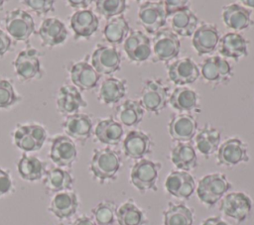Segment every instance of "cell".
I'll list each match as a JSON object with an SVG mask.
<instances>
[{
    "mask_svg": "<svg viewBox=\"0 0 254 225\" xmlns=\"http://www.w3.org/2000/svg\"><path fill=\"white\" fill-rule=\"evenodd\" d=\"M200 225H229L228 222H226L223 218L218 216H211L205 218Z\"/></svg>",
    "mask_w": 254,
    "mask_h": 225,
    "instance_id": "obj_49",
    "label": "cell"
},
{
    "mask_svg": "<svg viewBox=\"0 0 254 225\" xmlns=\"http://www.w3.org/2000/svg\"><path fill=\"white\" fill-rule=\"evenodd\" d=\"M93 122L89 115L76 113L66 116L62 123V129L67 137L80 144H84L92 134Z\"/></svg>",
    "mask_w": 254,
    "mask_h": 225,
    "instance_id": "obj_15",
    "label": "cell"
},
{
    "mask_svg": "<svg viewBox=\"0 0 254 225\" xmlns=\"http://www.w3.org/2000/svg\"><path fill=\"white\" fill-rule=\"evenodd\" d=\"M127 93V82L116 77L105 78L99 87L97 98L106 105H113L122 100Z\"/></svg>",
    "mask_w": 254,
    "mask_h": 225,
    "instance_id": "obj_30",
    "label": "cell"
},
{
    "mask_svg": "<svg viewBox=\"0 0 254 225\" xmlns=\"http://www.w3.org/2000/svg\"><path fill=\"white\" fill-rule=\"evenodd\" d=\"M69 27L74 40L89 39L99 27L98 17L91 10L75 11L69 19Z\"/></svg>",
    "mask_w": 254,
    "mask_h": 225,
    "instance_id": "obj_25",
    "label": "cell"
},
{
    "mask_svg": "<svg viewBox=\"0 0 254 225\" xmlns=\"http://www.w3.org/2000/svg\"><path fill=\"white\" fill-rule=\"evenodd\" d=\"M251 10L237 4H229L222 8V20L226 27L235 31H242L254 24Z\"/></svg>",
    "mask_w": 254,
    "mask_h": 225,
    "instance_id": "obj_27",
    "label": "cell"
},
{
    "mask_svg": "<svg viewBox=\"0 0 254 225\" xmlns=\"http://www.w3.org/2000/svg\"><path fill=\"white\" fill-rule=\"evenodd\" d=\"M169 103L179 112H190L198 108V95L191 88L179 86L169 96Z\"/></svg>",
    "mask_w": 254,
    "mask_h": 225,
    "instance_id": "obj_36",
    "label": "cell"
},
{
    "mask_svg": "<svg viewBox=\"0 0 254 225\" xmlns=\"http://www.w3.org/2000/svg\"><path fill=\"white\" fill-rule=\"evenodd\" d=\"M153 141L149 134L140 131H130L123 140V152L126 158L132 160H142L152 153Z\"/></svg>",
    "mask_w": 254,
    "mask_h": 225,
    "instance_id": "obj_17",
    "label": "cell"
},
{
    "mask_svg": "<svg viewBox=\"0 0 254 225\" xmlns=\"http://www.w3.org/2000/svg\"><path fill=\"white\" fill-rule=\"evenodd\" d=\"M220 40L218 29L210 23L201 24L194 31L191 39L193 49L198 56L208 55L215 51Z\"/></svg>",
    "mask_w": 254,
    "mask_h": 225,
    "instance_id": "obj_22",
    "label": "cell"
},
{
    "mask_svg": "<svg viewBox=\"0 0 254 225\" xmlns=\"http://www.w3.org/2000/svg\"><path fill=\"white\" fill-rule=\"evenodd\" d=\"M144 117V108L140 101L134 99H127L116 108L115 118L121 125L127 127L137 126Z\"/></svg>",
    "mask_w": 254,
    "mask_h": 225,
    "instance_id": "obj_38",
    "label": "cell"
},
{
    "mask_svg": "<svg viewBox=\"0 0 254 225\" xmlns=\"http://www.w3.org/2000/svg\"><path fill=\"white\" fill-rule=\"evenodd\" d=\"M12 46V41L6 31H4L0 27V57L5 56L10 50Z\"/></svg>",
    "mask_w": 254,
    "mask_h": 225,
    "instance_id": "obj_47",
    "label": "cell"
},
{
    "mask_svg": "<svg viewBox=\"0 0 254 225\" xmlns=\"http://www.w3.org/2000/svg\"><path fill=\"white\" fill-rule=\"evenodd\" d=\"M69 78L73 86L80 91H85L96 87L100 79V74L96 72L91 63L86 60H80L71 64Z\"/></svg>",
    "mask_w": 254,
    "mask_h": 225,
    "instance_id": "obj_24",
    "label": "cell"
},
{
    "mask_svg": "<svg viewBox=\"0 0 254 225\" xmlns=\"http://www.w3.org/2000/svg\"><path fill=\"white\" fill-rule=\"evenodd\" d=\"M17 170L22 179L37 181L44 177L47 171V163L36 156L24 154L17 163Z\"/></svg>",
    "mask_w": 254,
    "mask_h": 225,
    "instance_id": "obj_33",
    "label": "cell"
},
{
    "mask_svg": "<svg viewBox=\"0 0 254 225\" xmlns=\"http://www.w3.org/2000/svg\"><path fill=\"white\" fill-rule=\"evenodd\" d=\"M123 134L124 130L122 125L112 116L100 120L94 129V136L96 140L108 146L118 145L122 141Z\"/></svg>",
    "mask_w": 254,
    "mask_h": 225,
    "instance_id": "obj_31",
    "label": "cell"
},
{
    "mask_svg": "<svg viewBox=\"0 0 254 225\" xmlns=\"http://www.w3.org/2000/svg\"><path fill=\"white\" fill-rule=\"evenodd\" d=\"M38 35L43 47L53 48L65 42L67 38V29L62 20L50 17L42 22L38 30Z\"/></svg>",
    "mask_w": 254,
    "mask_h": 225,
    "instance_id": "obj_23",
    "label": "cell"
},
{
    "mask_svg": "<svg viewBox=\"0 0 254 225\" xmlns=\"http://www.w3.org/2000/svg\"><path fill=\"white\" fill-rule=\"evenodd\" d=\"M193 211L184 203L169 202L163 212V225H192Z\"/></svg>",
    "mask_w": 254,
    "mask_h": 225,
    "instance_id": "obj_39",
    "label": "cell"
},
{
    "mask_svg": "<svg viewBox=\"0 0 254 225\" xmlns=\"http://www.w3.org/2000/svg\"><path fill=\"white\" fill-rule=\"evenodd\" d=\"M4 3H5L4 0H0V10H3V8H4Z\"/></svg>",
    "mask_w": 254,
    "mask_h": 225,
    "instance_id": "obj_52",
    "label": "cell"
},
{
    "mask_svg": "<svg viewBox=\"0 0 254 225\" xmlns=\"http://www.w3.org/2000/svg\"><path fill=\"white\" fill-rule=\"evenodd\" d=\"M231 182L225 174L213 172L202 176L195 188L197 198L207 207L214 206L231 188Z\"/></svg>",
    "mask_w": 254,
    "mask_h": 225,
    "instance_id": "obj_2",
    "label": "cell"
},
{
    "mask_svg": "<svg viewBox=\"0 0 254 225\" xmlns=\"http://www.w3.org/2000/svg\"><path fill=\"white\" fill-rule=\"evenodd\" d=\"M74 183L72 174L62 168L55 167L47 169L43 177V185L48 192L58 193L71 190Z\"/></svg>",
    "mask_w": 254,
    "mask_h": 225,
    "instance_id": "obj_29",
    "label": "cell"
},
{
    "mask_svg": "<svg viewBox=\"0 0 254 225\" xmlns=\"http://www.w3.org/2000/svg\"><path fill=\"white\" fill-rule=\"evenodd\" d=\"M13 67L17 77L23 82L41 78L43 70L40 52L28 46L26 49L19 52L13 61Z\"/></svg>",
    "mask_w": 254,
    "mask_h": 225,
    "instance_id": "obj_6",
    "label": "cell"
},
{
    "mask_svg": "<svg viewBox=\"0 0 254 225\" xmlns=\"http://www.w3.org/2000/svg\"><path fill=\"white\" fill-rule=\"evenodd\" d=\"M163 3H164V8H165L167 18L172 16L176 12L189 8V1H186V0H166V1H163Z\"/></svg>",
    "mask_w": 254,
    "mask_h": 225,
    "instance_id": "obj_46",
    "label": "cell"
},
{
    "mask_svg": "<svg viewBox=\"0 0 254 225\" xmlns=\"http://www.w3.org/2000/svg\"><path fill=\"white\" fill-rule=\"evenodd\" d=\"M14 190V183L9 170L0 167V197L5 196Z\"/></svg>",
    "mask_w": 254,
    "mask_h": 225,
    "instance_id": "obj_45",
    "label": "cell"
},
{
    "mask_svg": "<svg viewBox=\"0 0 254 225\" xmlns=\"http://www.w3.org/2000/svg\"><path fill=\"white\" fill-rule=\"evenodd\" d=\"M252 206V199L246 193L235 191L226 193L221 198L219 210L224 216L242 223L250 216Z\"/></svg>",
    "mask_w": 254,
    "mask_h": 225,
    "instance_id": "obj_9",
    "label": "cell"
},
{
    "mask_svg": "<svg viewBox=\"0 0 254 225\" xmlns=\"http://www.w3.org/2000/svg\"><path fill=\"white\" fill-rule=\"evenodd\" d=\"M220 139V131L206 123L195 136V148L202 156L208 158L217 152Z\"/></svg>",
    "mask_w": 254,
    "mask_h": 225,
    "instance_id": "obj_34",
    "label": "cell"
},
{
    "mask_svg": "<svg viewBox=\"0 0 254 225\" xmlns=\"http://www.w3.org/2000/svg\"><path fill=\"white\" fill-rule=\"evenodd\" d=\"M70 225H96L94 220L86 215H81L73 220Z\"/></svg>",
    "mask_w": 254,
    "mask_h": 225,
    "instance_id": "obj_50",
    "label": "cell"
},
{
    "mask_svg": "<svg viewBox=\"0 0 254 225\" xmlns=\"http://www.w3.org/2000/svg\"><path fill=\"white\" fill-rule=\"evenodd\" d=\"M165 188L169 194L180 199H190L196 186L193 176L183 170H172L166 177Z\"/></svg>",
    "mask_w": 254,
    "mask_h": 225,
    "instance_id": "obj_18",
    "label": "cell"
},
{
    "mask_svg": "<svg viewBox=\"0 0 254 225\" xmlns=\"http://www.w3.org/2000/svg\"><path fill=\"white\" fill-rule=\"evenodd\" d=\"M249 42L238 33H227L219 40L218 51L222 56L238 60L248 55Z\"/></svg>",
    "mask_w": 254,
    "mask_h": 225,
    "instance_id": "obj_28",
    "label": "cell"
},
{
    "mask_svg": "<svg viewBox=\"0 0 254 225\" xmlns=\"http://www.w3.org/2000/svg\"><path fill=\"white\" fill-rule=\"evenodd\" d=\"M66 3L69 7L76 9V11L79 10H86L87 7L91 4V1L89 0H67Z\"/></svg>",
    "mask_w": 254,
    "mask_h": 225,
    "instance_id": "obj_48",
    "label": "cell"
},
{
    "mask_svg": "<svg viewBox=\"0 0 254 225\" xmlns=\"http://www.w3.org/2000/svg\"><path fill=\"white\" fill-rule=\"evenodd\" d=\"M116 211L117 205L113 200H101L91 209L92 219L96 225H113L116 221Z\"/></svg>",
    "mask_w": 254,
    "mask_h": 225,
    "instance_id": "obj_41",
    "label": "cell"
},
{
    "mask_svg": "<svg viewBox=\"0 0 254 225\" xmlns=\"http://www.w3.org/2000/svg\"><path fill=\"white\" fill-rule=\"evenodd\" d=\"M78 205L77 194L73 190H65L55 193L48 210L58 219L66 220L76 213Z\"/></svg>",
    "mask_w": 254,
    "mask_h": 225,
    "instance_id": "obj_26",
    "label": "cell"
},
{
    "mask_svg": "<svg viewBox=\"0 0 254 225\" xmlns=\"http://www.w3.org/2000/svg\"><path fill=\"white\" fill-rule=\"evenodd\" d=\"M56 105L59 113L66 117L79 113L87 106V103L78 88L73 85H63L58 91Z\"/></svg>",
    "mask_w": 254,
    "mask_h": 225,
    "instance_id": "obj_16",
    "label": "cell"
},
{
    "mask_svg": "<svg viewBox=\"0 0 254 225\" xmlns=\"http://www.w3.org/2000/svg\"><path fill=\"white\" fill-rule=\"evenodd\" d=\"M161 169L162 164L160 162L148 159L139 160L130 170V182L142 193L150 190L157 191V182Z\"/></svg>",
    "mask_w": 254,
    "mask_h": 225,
    "instance_id": "obj_4",
    "label": "cell"
},
{
    "mask_svg": "<svg viewBox=\"0 0 254 225\" xmlns=\"http://www.w3.org/2000/svg\"><path fill=\"white\" fill-rule=\"evenodd\" d=\"M22 100L15 90L12 82L8 79H0V109L10 108Z\"/></svg>",
    "mask_w": 254,
    "mask_h": 225,
    "instance_id": "obj_43",
    "label": "cell"
},
{
    "mask_svg": "<svg viewBox=\"0 0 254 225\" xmlns=\"http://www.w3.org/2000/svg\"><path fill=\"white\" fill-rule=\"evenodd\" d=\"M197 122L189 113L174 114L169 122L168 130L171 138L178 143H189L196 133Z\"/></svg>",
    "mask_w": 254,
    "mask_h": 225,
    "instance_id": "obj_20",
    "label": "cell"
},
{
    "mask_svg": "<svg viewBox=\"0 0 254 225\" xmlns=\"http://www.w3.org/2000/svg\"><path fill=\"white\" fill-rule=\"evenodd\" d=\"M51 161L59 168H70L77 159V149L73 140L59 135L52 139L49 153Z\"/></svg>",
    "mask_w": 254,
    "mask_h": 225,
    "instance_id": "obj_12",
    "label": "cell"
},
{
    "mask_svg": "<svg viewBox=\"0 0 254 225\" xmlns=\"http://www.w3.org/2000/svg\"><path fill=\"white\" fill-rule=\"evenodd\" d=\"M199 75V68L190 57L177 59L168 66L169 79L179 86L193 83L198 79Z\"/></svg>",
    "mask_w": 254,
    "mask_h": 225,
    "instance_id": "obj_21",
    "label": "cell"
},
{
    "mask_svg": "<svg viewBox=\"0 0 254 225\" xmlns=\"http://www.w3.org/2000/svg\"><path fill=\"white\" fill-rule=\"evenodd\" d=\"M122 166L120 154L110 148L94 149L89 163V171L96 181L103 184L117 178Z\"/></svg>",
    "mask_w": 254,
    "mask_h": 225,
    "instance_id": "obj_1",
    "label": "cell"
},
{
    "mask_svg": "<svg viewBox=\"0 0 254 225\" xmlns=\"http://www.w3.org/2000/svg\"><path fill=\"white\" fill-rule=\"evenodd\" d=\"M116 221L118 225H146L148 218L133 198L127 199L116 211Z\"/></svg>",
    "mask_w": 254,
    "mask_h": 225,
    "instance_id": "obj_37",
    "label": "cell"
},
{
    "mask_svg": "<svg viewBox=\"0 0 254 225\" xmlns=\"http://www.w3.org/2000/svg\"><path fill=\"white\" fill-rule=\"evenodd\" d=\"M4 26L10 38L17 42L28 43L35 33V22L30 13L17 8L9 11L4 19Z\"/></svg>",
    "mask_w": 254,
    "mask_h": 225,
    "instance_id": "obj_5",
    "label": "cell"
},
{
    "mask_svg": "<svg viewBox=\"0 0 254 225\" xmlns=\"http://www.w3.org/2000/svg\"><path fill=\"white\" fill-rule=\"evenodd\" d=\"M130 32V27L123 15L116 16L107 21L103 29L104 39L111 45H119L126 38Z\"/></svg>",
    "mask_w": 254,
    "mask_h": 225,
    "instance_id": "obj_40",
    "label": "cell"
},
{
    "mask_svg": "<svg viewBox=\"0 0 254 225\" xmlns=\"http://www.w3.org/2000/svg\"><path fill=\"white\" fill-rule=\"evenodd\" d=\"M249 160L247 145L239 138L227 139L219 146L216 154L217 165L227 168L247 163Z\"/></svg>",
    "mask_w": 254,
    "mask_h": 225,
    "instance_id": "obj_11",
    "label": "cell"
},
{
    "mask_svg": "<svg viewBox=\"0 0 254 225\" xmlns=\"http://www.w3.org/2000/svg\"><path fill=\"white\" fill-rule=\"evenodd\" d=\"M138 20L150 34L161 30L167 20L163 1H145L138 9Z\"/></svg>",
    "mask_w": 254,
    "mask_h": 225,
    "instance_id": "obj_13",
    "label": "cell"
},
{
    "mask_svg": "<svg viewBox=\"0 0 254 225\" xmlns=\"http://www.w3.org/2000/svg\"><path fill=\"white\" fill-rule=\"evenodd\" d=\"M140 103L150 113L159 114L169 102V89L160 79H148L140 93Z\"/></svg>",
    "mask_w": 254,
    "mask_h": 225,
    "instance_id": "obj_8",
    "label": "cell"
},
{
    "mask_svg": "<svg viewBox=\"0 0 254 225\" xmlns=\"http://www.w3.org/2000/svg\"><path fill=\"white\" fill-rule=\"evenodd\" d=\"M128 58L136 63L146 61L152 55L151 40L142 31H131L123 43Z\"/></svg>",
    "mask_w": 254,
    "mask_h": 225,
    "instance_id": "obj_19",
    "label": "cell"
},
{
    "mask_svg": "<svg viewBox=\"0 0 254 225\" xmlns=\"http://www.w3.org/2000/svg\"><path fill=\"white\" fill-rule=\"evenodd\" d=\"M202 78L211 84H226L232 76V67L223 57L214 56L205 58L200 63Z\"/></svg>",
    "mask_w": 254,
    "mask_h": 225,
    "instance_id": "obj_14",
    "label": "cell"
},
{
    "mask_svg": "<svg viewBox=\"0 0 254 225\" xmlns=\"http://www.w3.org/2000/svg\"><path fill=\"white\" fill-rule=\"evenodd\" d=\"M242 3L248 7L254 8V0H244V1H242Z\"/></svg>",
    "mask_w": 254,
    "mask_h": 225,
    "instance_id": "obj_51",
    "label": "cell"
},
{
    "mask_svg": "<svg viewBox=\"0 0 254 225\" xmlns=\"http://www.w3.org/2000/svg\"><path fill=\"white\" fill-rule=\"evenodd\" d=\"M21 3L30 8L38 16H46L56 12L55 1L53 0H23Z\"/></svg>",
    "mask_w": 254,
    "mask_h": 225,
    "instance_id": "obj_44",
    "label": "cell"
},
{
    "mask_svg": "<svg viewBox=\"0 0 254 225\" xmlns=\"http://www.w3.org/2000/svg\"><path fill=\"white\" fill-rule=\"evenodd\" d=\"M172 164L178 170L190 171L197 167V156L194 147L190 143H178L170 154Z\"/></svg>",
    "mask_w": 254,
    "mask_h": 225,
    "instance_id": "obj_32",
    "label": "cell"
},
{
    "mask_svg": "<svg viewBox=\"0 0 254 225\" xmlns=\"http://www.w3.org/2000/svg\"><path fill=\"white\" fill-rule=\"evenodd\" d=\"M170 19L172 31L177 36L182 37L192 36L198 24V18L190 9V7L176 12L175 14L170 16Z\"/></svg>",
    "mask_w": 254,
    "mask_h": 225,
    "instance_id": "obj_35",
    "label": "cell"
},
{
    "mask_svg": "<svg viewBox=\"0 0 254 225\" xmlns=\"http://www.w3.org/2000/svg\"><path fill=\"white\" fill-rule=\"evenodd\" d=\"M121 55L111 45L98 44L91 56V65L100 75H109L120 69Z\"/></svg>",
    "mask_w": 254,
    "mask_h": 225,
    "instance_id": "obj_10",
    "label": "cell"
},
{
    "mask_svg": "<svg viewBox=\"0 0 254 225\" xmlns=\"http://www.w3.org/2000/svg\"><path fill=\"white\" fill-rule=\"evenodd\" d=\"M127 8L125 0H97L95 1V11L107 21L116 16L122 15Z\"/></svg>",
    "mask_w": 254,
    "mask_h": 225,
    "instance_id": "obj_42",
    "label": "cell"
},
{
    "mask_svg": "<svg viewBox=\"0 0 254 225\" xmlns=\"http://www.w3.org/2000/svg\"><path fill=\"white\" fill-rule=\"evenodd\" d=\"M14 145L23 152H36L47 140V130L38 123H18L11 133Z\"/></svg>",
    "mask_w": 254,
    "mask_h": 225,
    "instance_id": "obj_3",
    "label": "cell"
},
{
    "mask_svg": "<svg viewBox=\"0 0 254 225\" xmlns=\"http://www.w3.org/2000/svg\"><path fill=\"white\" fill-rule=\"evenodd\" d=\"M153 61L170 62L175 59L181 51V42L179 37L170 29H161L152 41Z\"/></svg>",
    "mask_w": 254,
    "mask_h": 225,
    "instance_id": "obj_7",
    "label": "cell"
}]
</instances>
